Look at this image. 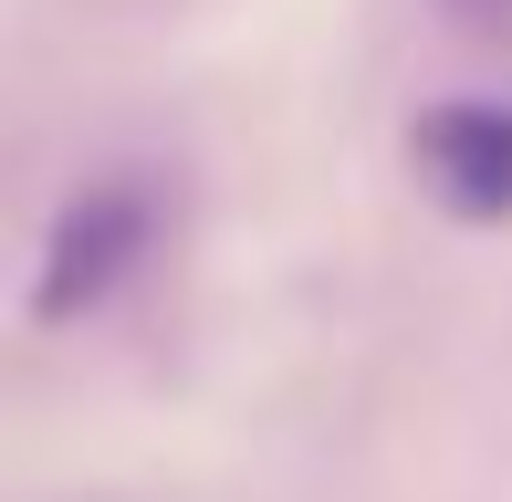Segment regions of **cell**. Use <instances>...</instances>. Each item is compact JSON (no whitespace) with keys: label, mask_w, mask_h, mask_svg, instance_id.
I'll list each match as a JSON object with an SVG mask.
<instances>
[{"label":"cell","mask_w":512,"mask_h":502,"mask_svg":"<svg viewBox=\"0 0 512 502\" xmlns=\"http://www.w3.org/2000/svg\"><path fill=\"white\" fill-rule=\"evenodd\" d=\"M136 251H147V189H84L74 210H63L53 251H42L32 314H42V325H74L84 304H105V293L126 283Z\"/></svg>","instance_id":"1"},{"label":"cell","mask_w":512,"mask_h":502,"mask_svg":"<svg viewBox=\"0 0 512 502\" xmlns=\"http://www.w3.org/2000/svg\"><path fill=\"white\" fill-rule=\"evenodd\" d=\"M460 21H512V0H450Z\"/></svg>","instance_id":"3"},{"label":"cell","mask_w":512,"mask_h":502,"mask_svg":"<svg viewBox=\"0 0 512 502\" xmlns=\"http://www.w3.org/2000/svg\"><path fill=\"white\" fill-rule=\"evenodd\" d=\"M408 147H418V178L460 220H502L512 210V105H439V116H418Z\"/></svg>","instance_id":"2"}]
</instances>
